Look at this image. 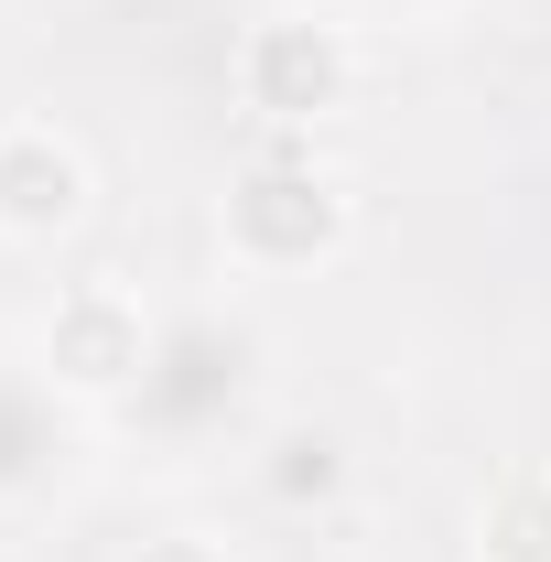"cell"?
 I'll return each mask as SVG.
<instances>
[{
    "mask_svg": "<svg viewBox=\"0 0 551 562\" xmlns=\"http://www.w3.org/2000/svg\"><path fill=\"white\" fill-rule=\"evenodd\" d=\"M227 249L249 271H303L346 249V184L314 162H260L249 184H227Z\"/></svg>",
    "mask_w": 551,
    "mask_h": 562,
    "instance_id": "6da1fadb",
    "label": "cell"
},
{
    "mask_svg": "<svg viewBox=\"0 0 551 562\" xmlns=\"http://www.w3.org/2000/svg\"><path fill=\"white\" fill-rule=\"evenodd\" d=\"M346 76H357V55H346V33L325 11H281V22H260L238 44V98L260 120H281V131H314L346 98Z\"/></svg>",
    "mask_w": 551,
    "mask_h": 562,
    "instance_id": "7a4b0ae2",
    "label": "cell"
},
{
    "mask_svg": "<svg viewBox=\"0 0 551 562\" xmlns=\"http://www.w3.org/2000/svg\"><path fill=\"white\" fill-rule=\"evenodd\" d=\"M44 368L87 390V401H109V390H131L140 368H151V314H140L120 281H76L66 303L44 314Z\"/></svg>",
    "mask_w": 551,
    "mask_h": 562,
    "instance_id": "3957f363",
    "label": "cell"
},
{
    "mask_svg": "<svg viewBox=\"0 0 551 562\" xmlns=\"http://www.w3.org/2000/svg\"><path fill=\"white\" fill-rule=\"evenodd\" d=\"M87 216V151L44 120L0 131V238H66Z\"/></svg>",
    "mask_w": 551,
    "mask_h": 562,
    "instance_id": "277c9868",
    "label": "cell"
},
{
    "mask_svg": "<svg viewBox=\"0 0 551 562\" xmlns=\"http://www.w3.org/2000/svg\"><path fill=\"white\" fill-rule=\"evenodd\" d=\"M476 562H551V476H508L476 519Z\"/></svg>",
    "mask_w": 551,
    "mask_h": 562,
    "instance_id": "5b68a950",
    "label": "cell"
},
{
    "mask_svg": "<svg viewBox=\"0 0 551 562\" xmlns=\"http://www.w3.org/2000/svg\"><path fill=\"white\" fill-rule=\"evenodd\" d=\"M336 476H346V454L336 443H325V432H292V443H281V497H336Z\"/></svg>",
    "mask_w": 551,
    "mask_h": 562,
    "instance_id": "8992f818",
    "label": "cell"
},
{
    "mask_svg": "<svg viewBox=\"0 0 551 562\" xmlns=\"http://www.w3.org/2000/svg\"><path fill=\"white\" fill-rule=\"evenodd\" d=\"M140 562H216V541H195V530H162V541H140Z\"/></svg>",
    "mask_w": 551,
    "mask_h": 562,
    "instance_id": "52a82bcc",
    "label": "cell"
}]
</instances>
